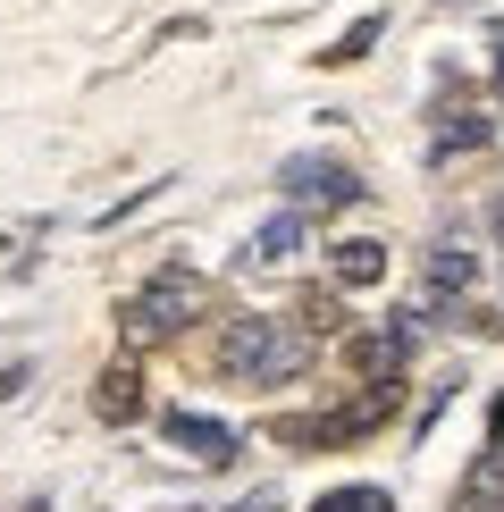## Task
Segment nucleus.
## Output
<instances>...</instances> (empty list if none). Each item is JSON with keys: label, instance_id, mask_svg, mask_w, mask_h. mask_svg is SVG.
Here are the masks:
<instances>
[{"label": "nucleus", "instance_id": "4468645a", "mask_svg": "<svg viewBox=\"0 0 504 512\" xmlns=\"http://www.w3.org/2000/svg\"><path fill=\"white\" fill-rule=\"evenodd\" d=\"M236 512H278V496H252V504H236Z\"/></svg>", "mask_w": 504, "mask_h": 512}, {"label": "nucleus", "instance_id": "423d86ee", "mask_svg": "<svg viewBox=\"0 0 504 512\" xmlns=\"http://www.w3.org/2000/svg\"><path fill=\"white\" fill-rule=\"evenodd\" d=\"M404 353H412V328H404V319H395V328H378V336H353V361H362V378H378V387L404 370Z\"/></svg>", "mask_w": 504, "mask_h": 512}, {"label": "nucleus", "instance_id": "f8f14e48", "mask_svg": "<svg viewBox=\"0 0 504 512\" xmlns=\"http://www.w3.org/2000/svg\"><path fill=\"white\" fill-rule=\"evenodd\" d=\"M378 42V17H362V26H345V42H336V51H320V59H336V68H345V59H362Z\"/></svg>", "mask_w": 504, "mask_h": 512}, {"label": "nucleus", "instance_id": "f257e3e1", "mask_svg": "<svg viewBox=\"0 0 504 512\" xmlns=\"http://www.w3.org/2000/svg\"><path fill=\"white\" fill-rule=\"evenodd\" d=\"M303 361H311V336L294 319H269V311L227 319V336H219V370L236 387H286V378H303Z\"/></svg>", "mask_w": 504, "mask_h": 512}, {"label": "nucleus", "instance_id": "2eb2a0df", "mask_svg": "<svg viewBox=\"0 0 504 512\" xmlns=\"http://www.w3.org/2000/svg\"><path fill=\"white\" fill-rule=\"evenodd\" d=\"M496 84H504V42H496Z\"/></svg>", "mask_w": 504, "mask_h": 512}, {"label": "nucleus", "instance_id": "ddd939ff", "mask_svg": "<svg viewBox=\"0 0 504 512\" xmlns=\"http://www.w3.org/2000/svg\"><path fill=\"white\" fill-rule=\"evenodd\" d=\"M488 496H504V445H496V454L471 471V504H488Z\"/></svg>", "mask_w": 504, "mask_h": 512}, {"label": "nucleus", "instance_id": "7ed1b4c3", "mask_svg": "<svg viewBox=\"0 0 504 512\" xmlns=\"http://www.w3.org/2000/svg\"><path fill=\"white\" fill-rule=\"evenodd\" d=\"M278 185H286L294 202H353V194H362V177H353L345 160H328V152H294L278 168Z\"/></svg>", "mask_w": 504, "mask_h": 512}, {"label": "nucleus", "instance_id": "f03ea898", "mask_svg": "<svg viewBox=\"0 0 504 512\" xmlns=\"http://www.w3.org/2000/svg\"><path fill=\"white\" fill-rule=\"evenodd\" d=\"M202 277L194 269H160L152 286H135V303H126V336L135 345H152V336H177L185 319H202Z\"/></svg>", "mask_w": 504, "mask_h": 512}, {"label": "nucleus", "instance_id": "39448f33", "mask_svg": "<svg viewBox=\"0 0 504 512\" xmlns=\"http://www.w3.org/2000/svg\"><path fill=\"white\" fill-rule=\"evenodd\" d=\"M160 437L177 445V454H194V462H236V429H227V420H210V412H168Z\"/></svg>", "mask_w": 504, "mask_h": 512}, {"label": "nucleus", "instance_id": "0eeeda50", "mask_svg": "<svg viewBox=\"0 0 504 512\" xmlns=\"http://www.w3.org/2000/svg\"><path fill=\"white\" fill-rule=\"evenodd\" d=\"M286 252H303V210H278V219L252 236V261H261V269H278Z\"/></svg>", "mask_w": 504, "mask_h": 512}, {"label": "nucleus", "instance_id": "9d476101", "mask_svg": "<svg viewBox=\"0 0 504 512\" xmlns=\"http://www.w3.org/2000/svg\"><path fill=\"white\" fill-rule=\"evenodd\" d=\"M462 286H471V252H462V244H437V261H429V303H454Z\"/></svg>", "mask_w": 504, "mask_h": 512}, {"label": "nucleus", "instance_id": "20e7f679", "mask_svg": "<svg viewBox=\"0 0 504 512\" xmlns=\"http://www.w3.org/2000/svg\"><path fill=\"white\" fill-rule=\"evenodd\" d=\"M370 420H387V387L362 395L353 412H320V420H278V445H336V437H362Z\"/></svg>", "mask_w": 504, "mask_h": 512}, {"label": "nucleus", "instance_id": "6e6552de", "mask_svg": "<svg viewBox=\"0 0 504 512\" xmlns=\"http://www.w3.org/2000/svg\"><path fill=\"white\" fill-rule=\"evenodd\" d=\"M336 277H345V286H378V277H387V244H370V236L336 244Z\"/></svg>", "mask_w": 504, "mask_h": 512}, {"label": "nucleus", "instance_id": "1a4fd4ad", "mask_svg": "<svg viewBox=\"0 0 504 512\" xmlns=\"http://www.w3.org/2000/svg\"><path fill=\"white\" fill-rule=\"evenodd\" d=\"M93 412H101V420H135V412H143V378L126 370V361H118L110 378H101V395H93Z\"/></svg>", "mask_w": 504, "mask_h": 512}, {"label": "nucleus", "instance_id": "9b49d317", "mask_svg": "<svg viewBox=\"0 0 504 512\" xmlns=\"http://www.w3.org/2000/svg\"><path fill=\"white\" fill-rule=\"evenodd\" d=\"M311 512H395V504H387V487H328Z\"/></svg>", "mask_w": 504, "mask_h": 512}]
</instances>
